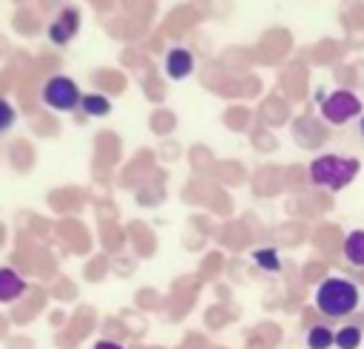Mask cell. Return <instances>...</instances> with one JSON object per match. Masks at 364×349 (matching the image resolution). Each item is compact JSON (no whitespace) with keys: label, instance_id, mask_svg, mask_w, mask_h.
<instances>
[{"label":"cell","instance_id":"4","mask_svg":"<svg viewBox=\"0 0 364 349\" xmlns=\"http://www.w3.org/2000/svg\"><path fill=\"white\" fill-rule=\"evenodd\" d=\"M40 99L51 111H74V108H80V88H77V82L71 77L54 74L40 88Z\"/></svg>","mask_w":364,"mask_h":349},{"label":"cell","instance_id":"7","mask_svg":"<svg viewBox=\"0 0 364 349\" xmlns=\"http://www.w3.org/2000/svg\"><path fill=\"white\" fill-rule=\"evenodd\" d=\"M26 292V281L17 270L0 267V304H11Z\"/></svg>","mask_w":364,"mask_h":349},{"label":"cell","instance_id":"15","mask_svg":"<svg viewBox=\"0 0 364 349\" xmlns=\"http://www.w3.org/2000/svg\"><path fill=\"white\" fill-rule=\"evenodd\" d=\"M358 128H361V136H364V116H361V125Z\"/></svg>","mask_w":364,"mask_h":349},{"label":"cell","instance_id":"14","mask_svg":"<svg viewBox=\"0 0 364 349\" xmlns=\"http://www.w3.org/2000/svg\"><path fill=\"white\" fill-rule=\"evenodd\" d=\"M94 349H122L119 343H114V340H97L94 343Z\"/></svg>","mask_w":364,"mask_h":349},{"label":"cell","instance_id":"6","mask_svg":"<svg viewBox=\"0 0 364 349\" xmlns=\"http://www.w3.org/2000/svg\"><path fill=\"white\" fill-rule=\"evenodd\" d=\"M191 71H193V54L188 48L176 45V48H171L165 54V74L171 79H185Z\"/></svg>","mask_w":364,"mask_h":349},{"label":"cell","instance_id":"1","mask_svg":"<svg viewBox=\"0 0 364 349\" xmlns=\"http://www.w3.org/2000/svg\"><path fill=\"white\" fill-rule=\"evenodd\" d=\"M358 287L347 278H324L313 295V304L324 318H344L358 309Z\"/></svg>","mask_w":364,"mask_h":349},{"label":"cell","instance_id":"13","mask_svg":"<svg viewBox=\"0 0 364 349\" xmlns=\"http://www.w3.org/2000/svg\"><path fill=\"white\" fill-rule=\"evenodd\" d=\"M14 119H17V113H14L11 102H6V99L0 96V133H6V131L14 125Z\"/></svg>","mask_w":364,"mask_h":349},{"label":"cell","instance_id":"2","mask_svg":"<svg viewBox=\"0 0 364 349\" xmlns=\"http://www.w3.org/2000/svg\"><path fill=\"white\" fill-rule=\"evenodd\" d=\"M361 165L358 159H350V156H338V153H321L310 162V179L316 187L321 190H330V193H338L344 190L355 176H358Z\"/></svg>","mask_w":364,"mask_h":349},{"label":"cell","instance_id":"8","mask_svg":"<svg viewBox=\"0 0 364 349\" xmlns=\"http://www.w3.org/2000/svg\"><path fill=\"white\" fill-rule=\"evenodd\" d=\"M341 253L353 267H364V230H350L344 236Z\"/></svg>","mask_w":364,"mask_h":349},{"label":"cell","instance_id":"12","mask_svg":"<svg viewBox=\"0 0 364 349\" xmlns=\"http://www.w3.org/2000/svg\"><path fill=\"white\" fill-rule=\"evenodd\" d=\"M253 261H256L262 270H267V272H279V267H282L279 253H276L273 247H259V250L253 253Z\"/></svg>","mask_w":364,"mask_h":349},{"label":"cell","instance_id":"9","mask_svg":"<svg viewBox=\"0 0 364 349\" xmlns=\"http://www.w3.org/2000/svg\"><path fill=\"white\" fill-rule=\"evenodd\" d=\"M361 338H364L361 326L347 323V326H341L338 332H333V346H338V349H358V346H361Z\"/></svg>","mask_w":364,"mask_h":349},{"label":"cell","instance_id":"11","mask_svg":"<svg viewBox=\"0 0 364 349\" xmlns=\"http://www.w3.org/2000/svg\"><path fill=\"white\" fill-rule=\"evenodd\" d=\"M333 346V329L324 323H316L307 329V349H330Z\"/></svg>","mask_w":364,"mask_h":349},{"label":"cell","instance_id":"5","mask_svg":"<svg viewBox=\"0 0 364 349\" xmlns=\"http://www.w3.org/2000/svg\"><path fill=\"white\" fill-rule=\"evenodd\" d=\"M80 31V11L77 9H63L51 23H48V40L54 45H68Z\"/></svg>","mask_w":364,"mask_h":349},{"label":"cell","instance_id":"10","mask_svg":"<svg viewBox=\"0 0 364 349\" xmlns=\"http://www.w3.org/2000/svg\"><path fill=\"white\" fill-rule=\"evenodd\" d=\"M80 108L85 111V116H105L111 111V99L102 96V94H82Z\"/></svg>","mask_w":364,"mask_h":349},{"label":"cell","instance_id":"3","mask_svg":"<svg viewBox=\"0 0 364 349\" xmlns=\"http://www.w3.org/2000/svg\"><path fill=\"white\" fill-rule=\"evenodd\" d=\"M321 116L330 125H347L353 116H361V96L350 88H336L327 96H318Z\"/></svg>","mask_w":364,"mask_h":349}]
</instances>
